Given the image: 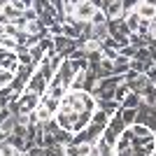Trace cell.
<instances>
[{"label":"cell","instance_id":"e0dca14e","mask_svg":"<svg viewBox=\"0 0 156 156\" xmlns=\"http://www.w3.org/2000/svg\"><path fill=\"white\" fill-rule=\"evenodd\" d=\"M0 72H2V70H0Z\"/></svg>","mask_w":156,"mask_h":156},{"label":"cell","instance_id":"d6986e66","mask_svg":"<svg viewBox=\"0 0 156 156\" xmlns=\"http://www.w3.org/2000/svg\"><path fill=\"white\" fill-rule=\"evenodd\" d=\"M154 156H156V154H154Z\"/></svg>","mask_w":156,"mask_h":156},{"label":"cell","instance_id":"277c9868","mask_svg":"<svg viewBox=\"0 0 156 156\" xmlns=\"http://www.w3.org/2000/svg\"><path fill=\"white\" fill-rule=\"evenodd\" d=\"M100 7L96 5V0H77L75 7H72V16L65 21H77V23H91L93 14L98 12Z\"/></svg>","mask_w":156,"mask_h":156},{"label":"cell","instance_id":"9a60e30c","mask_svg":"<svg viewBox=\"0 0 156 156\" xmlns=\"http://www.w3.org/2000/svg\"><path fill=\"white\" fill-rule=\"evenodd\" d=\"M21 156H30V154H28V151H23V154H21Z\"/></svg>","mask_w":156,"mask_h":156},{"label":"cell","instance_id":"7a4b0ae2","mask_svg":"<svg viewBox=\"0 0 156 156\" xmlns=\"http://www.w3.org/2000/svg\"><path fill=\"white\" fill-rule=\"evenodd\" d=\"M156 133L142 124L126 126L114 144V156H154Z\"/></svg>","mask_w":156,"mask_h":156},{"label":"cell","instance_id":"8fae6325","mask_svg":"<svg viewBox=\"0 0 156 156\" xmlns=\"http://www.w3.org/2000/svg\"><path fill=\"white\" fill-rule=\"evenodd\" d=\"M137 14H140V19H144V21H154V19H156V7L142 5V2H140V7H137Z\"/></svg>","mask_w":156,"mask_h":156},{"label":"cell","instance_id":"7c38bea8","mask_svg":"<svg viewBox=\"0 0 156 156\" xmlns=\"http://www.w3.org/2000/svg\"><path fill=\"white\" fill-rule=\"evenodd\" d=\"M140 2H142V0H121V5H124V14L135 12L137 7H140Z\"/></svg>","mask_w":156,"mask_h":156},{"label":"cell","instance_id":"ac0fdd59","mask_svg":"<svg viewBox=\"0 0 156 156\" xmlns=\"http://www.w3.org/2000/svg\"><path fill=\"white\" fill-rule=\"evenodd\" d=\"M0 21H2V19H0Z\"/></svg>","mask_w":156,"mask_h":156},{"label":"cell","instance_id":"ba28073f","mask_svg":"<svg viewBox=\"0 0 156 156\" xmlns=\"http://www.w3.org/2000/svg\"><path fill=\"white\" fill-rule=\"evenodd\" d=\"M100 9L105 12L107 21H119L124 19V5H121V0H100Z\"/></svg>","mask_w":156,"mask_h":156},{"label":"cell","instance_id":"4fadbf2b","mask_svg":"<svg viewBox=\"0 0 156 156\" xmlns=\"http://www.w3.org/2000/svg\"><path fill=\"white\" fill-rule=\"evenodd\" d=\"M128 93H130L128 84H121V86H119V89H117V93H114V100H117V103L121 105V100H124V98L128 96Z\"/></svg>","mask_w":156,"mask_h":156},{"label":"cell","instance_id":"9c48e42d","mask_svg":"<svg viewBox=\"0 0 156 156\" xmlns=\"http://www.w3.org/2000/svg\"><path fill=\"white\" fill-rule=\"evenodd\" d=\"M140 105H142V96L130 91L128 96L121 100V110H140Z\"/></svg>","mask_w":156,"mask_h":156},{"label":"cell","instance_id":"52a82bcc","mask_svg":"<svg viewBox=\"0 0 156 156\" xmlns=\"http://www.w3.org/2000/svg\"><path fill=\"white\" fill-rule=\"evenodd\" d=\"M19 54H16V49H7V47H0V70H7L12 72V75H16V70H19Z\"/></svg>","mask_w":156,"mask_h":156},{"label":"cell","instance_id":"3957f363","mask_svg":"<svg viewBox=\"0 0 156 156\" xmlns=\"http://www.w3.org/2000/svg\"><path fill=\"white\" fill-rule=\"evenodd\" d=\"M40 100H42V96L35 91H30V89H26V91L21 93L14 103H9V110L14 112V114H21V117H30L33 112L37 110Z\"/></svg>","mask_w":156,"mask_h":156},{"label":"cell","instance_id":"5bb4252c","mask_svg":"<svg viewBox=\"0 0 156 156\" xmlns=\"http://www.w3.org/2000/svg\"><path fill=\"white\" fill-rule=\"evenodd\" d=\"M142 5H151V7H156V0H142Z\"/></svg>","mask_w":156,"mask_h":156},{"label":"cell","instance_id":"8992f818","mask_svg":"<svg viewBox=\"0 0 156 156\" xmlns=\"http://www.w3.org/2000/svg\"><path fill=\"white\" fill-rule=\"evenodd\" d=\"M107 28H110V37L119 44V49H121V47H126V44H130V30L126 28L124 19L110 21V23H107Z\"/></svg>","mask_w":156,"mask_h":156},{"label":"cell","instance_id":"6da1fadb","mask_svg":"<svg viewBox=\"0 0 156 156\" xmlns=\"http://www.w3.org/2000/svg\"><path fill=\"white\" fill-rule=\"evenodd\" d=\"M96 110H98V100L93 98V93L70 89L63 96V100H61L54 121L63 130H68L70 135H77V133L89 128Z\"/></svg>","mask_w":156,"mask_h":156},{"label":"cell","instance_id":"2e32d148","mask_svg":"<svg viewBox=\"0 0 156 156\" xmlns=\"http://www.w3.org/2000/svg\"><path fill=\"white\" fill-rule=\"evenodd\" d=\"M0 114H2V110H0Z\"/></svg>","mask_w":156,"mask_h":156},{"label":"cell","instance_id":"5b68a950","mask_svg":"<svg viewBox=\"0 0 156 156\" xmlns=\"http://www.w3.org/2000/svg\"><path fill=\"white\" fill-rule=\"evenodd\" d=\"M126 84H128V89L133 93H140L142 98L154 89V84L149 82V77H147V75H137V72H128V75H126Z\"/></svg>","mask_w":156,"mask_h":156},{"label":"cell","instance_id":"30bf717a","mask_svg":"<svg viewBox=\"0 0 156 156\" xmlns=\"http://www.w3.org/2000/svg\"><path fill=\"white\" fill-rule=\"evenodd\" d=\"M124 23H126V28L130 30V35H133V33H137L140 23H142V19H140L137 9H135V12H128V14H124Z\"/></svg>","mask_w":156,"mask_h":156}]
</instances>
